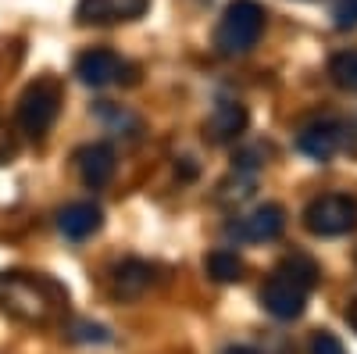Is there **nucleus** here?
<instances>
[{
	"label": "nucleus",
	"instance_id": "1",
	"mask_svg": "<svg viewBox=\"0 0 357 354\" xmlns=\"http://www.w3.org/2000/svg\"><path fill=\"white\" fill-rule=\"evenodd\" d=\"M65 304H68V290L54 283L50 276H25V272L0 276V308L18 322L47 326L65 311Z\"/></svg>",
	"mask_w": 357,
	"mask_h": 354
},
{
	"label": "nucleus",
	"instance_id": "2",
	"mask_svg": "<svg viewBox=\"0 0 357 354\" xmlns=\"http://www.w3.org/2000/svg\"><path fill=\"white\" fill-rule=\"evenodd\" d=\"M264 22H268V11L257 0H232L218 22V29H215V50L222 57L250 54L264 33Z\"/></svg>",
	"mask_w": 357,
	"mask_h": 354
},
{
	"label": "nucleus",
	"instance_id": "3",
	"mask_svg": "<svg viewBox=\"0 0 357 354\" xmlns=\"http://www.w3.org/2000/svg\"><path fill=\"white\" fill-rule=\"evenodd\" d=\"M57 115H61V82L54 75H40L36 82L25 86V94L18 97V126L33 140H43Z\"/></svg>",
	"mask_w": 357,
	"mask_h": 354
},
{
	"label": "nucleus",
	"instance_id": "4",
	"mask_svg": "<svg viewBox=\"0 0 357 354\" xmlns=\"http://www.w3.org/2000/svg\"><path fill=\"white\" fill-rule=\"evenodd\" d=\"M304 226L314 236H343L357 229V200L347 193H325L307 204Z\"/></svg>",
	"mask_w": 357,
	"mask_h": 354
},
{
	"label": "nucleus",
	"instance_id": "5",
	"mask_svg": "<svg viewBox=\"0 0 357 354\" xmlns=\"http://www.w3.org/2000/svg\"><path fill=\"white\" fill-rule=\"evenodd\" d=\"M307 293H311V290H307L304 283H296L289 272L275 269L272 279L261 286V304H264L268 315H275V318L289 322V318H301V315H304V308H307Z\"/></svg>",
	"mask_w": 357,
	"mask_h": 354
},
{
	"label": "nucleus",
	"instance_id": "6",
	"mask_svg": "<svg viewBox=\"0 0 357 354\" xmlns=\"http://www.w3.org/2000/svg\"><path fill=\"white\" fill-rule=\"evenodd\" d=\"M151 0H79L75 22L79 25H118V22H136L146 15Z\"/></svg>",
	"mask_w": 357,
	"mask_h": 354
},
{
	"label": "nucleus",
	"instance_id": "7",
	"mask_svg": "<svg viewBox=\"0 0 357 354\" xmlns=\"http://www.w3.org/2000/svg\"><path fill=\"white\" fill-rule=\"evenodd\" d=\"M126 68H129V65H126L114 50H107V47L86 50V54H79V61H75L79 82H82V86H93V90H104V86L118 82V79L126 75Z\"/></svg>",
	"mask_w": 357,
	"mask_h": 354
},
{
	"label": "nucleus",
	"instance_id": "8",
	"mask_svg": "<svg viewBox=\"0 0 357 354\" xmlns=\"http://www.w3.org/2000/svg\"><path fill=\"white\" fill-rule=\"evenodd\" d=\"M286 229V212L282 204H257L250 215H243L240 222L232 226L236 236H243L250 244H268V240H279Z\"/></svg>",
	"mask_w": 357,
	"mask_h": 354
},
{
	"label": "nucleus",
	"instance_id": "9",
	"mask_svg": "<svg viewBox=\"0 0 357 354\" xmlns=\"http://www.w3.org/2000/svg\"><path fill=\"white\" fill-rule=\"evenodd\" d=\"M250 122V115L243 104H236V101H218L211 108V115H207V122H204V136L207 143H232V140H240L243 129Z\"/></svg>",
	"mask_w": 357,
	"mask_h": 354
},
{
	"label": "nucleus",
	"instance_id": "10",
	"mask_svg": "<svg viewBox=\"0 0 357 354\" xmlns=\"http://www.w3.org/2000/svg\"><path fill=\"white\" fill-rule=\"evenodd\" d=\"M75 168H79L86 186H93V190L107 186L114 179V168H118L111 143H86V147H79L75 151Z\"/></svg>",
	"mask_w": 357,
	"mask_h": 354
},
{
	"label": "nucleus",
	"instance_id": "11",
	"mask_svg": "<svg viewBox=\"0 0 357 354\" xmlns=\"http://www.w3.org/2000/svg\"><path fill=\"white\" fill-rule=\"evenodd\" d=\"M154 286V265L151 261H139V258H129L122 265H114V272H111V290H114V297H122V301H136L143 297L146 290Z\"/></svg>",
	"mask_w": 357,
	"mask_h": 354
},
{
	"label": "nucleus",
	"instance_id": "12",
	"mask_svg": "<svg viewBox=\"0 0 357 354\" xmlns=\"http://www.w3.org/2000/svg\"><path fill=\"white\" fill-rule=\"evenodd\" d=\"M100 226H104V212L93 200H75V204H65V208L57 212V229H61L68 240H86V236H93Z\"/></svg>",
	"mask_w": 357,
	"mask_h": 354
},
{
	"label": "nucleus",
	"instance_id": "13",
	"mask_svg": "<svg viewBox=\"0 0 357 354\" xmlns=\"http://www.w3.org/2000/svg\"><path fill=\"white\" fill-rule=\"evenodd\" d=\"M340 122H329V118H321V122H311L301 136H296V147L314 158V161H329L336 154V147H340Z\"/></svg>",
	"mask_w": 357,
	"mask_h": 354
},
{
	"label": "nucleus",
	"instance_id": "14",
	"mask_svg": "<svg viewBox=\"0 0 357 354\" xmlns=\"http://www.w3.org/2000/svg\"><path fill=\"white\" fill-rule=\"evenodd\" d=\"M204 269H207V276H211L215 283H240V279H243V272H247V265H243V258L236 254V251L218 247V251L207 254Z\"/></svg>",
	"mask_w": 357,
	"mask_h": 354
},
{
	"label": "nucleus",
	"instance_id": "15",
	"mask_svg": "<svg viewBox=\"0 0 357 354\" xmlns=\"http://www.w3.org/2000/svg\"><path fill=\"white\" fill-rule=\"evenodd\" d=\"M329 75H333V82L340 86V90L357 94V50H340V54H333Z\"/></svg>",
	"mask_w": 357,
	"mask_h": 354
},
{
	"label": "nucleus",
	"instance_id": "16",
	"mask_svg": "<svg viewBox=\"0 0 357 354\" xmlns=\"http://www.w3.org/2000/svg\"><path fill=\"white\" fill-rule=\"evenodd\" d=\"M68 340H75V344H107L111 333L104 326H97V322H72Z\"/></svg>",
	"mask_w": 357,
	"mask_h": 354
},
{
	"label": "nucleus",
	"instance_id": "17",
	"mask_svg": "<svg viewBox=\"0 0 357 354\" xmlns=\"http://www.w3.org/2000/svg\"><path fill=\"white\" fill-rule=\"evenodd\" d=\"M311 354H347V347L340 344V337H336V333L321 330V333H314V337H311Z\"/></svg>",
	"mask_w": 357,
	"mask_h": 354
},
{
	"label": "nucleus",
	"instance_id": "18",
	"mask_svg": "<svg viewBox=\"0 0 357 354\" xmlns=\"http://www.w3.org/2000/svg\"><path fill=\"white\" fill-rule=\"evenodd\" d=\"M333 22H336V29H354L357 25V0H336Z\"/></svg>",
	"mask_w": 357,
	"mask_h": 354
},
{
	"label": "nucleus",
	"instance_id": "19",
	"mask_svg": "<svg viewBox=\"0 0 357 354\" xmlns=\"http://www.w3.org/2000/svg\"><path fill=\"white\" fill-rule=\"evenodd\" d=\"M225 354H261V351H254V347H229Z\"/></svg>",
	"mask_w": 357,
	"mask_h": 354
},
{
	"label": "nucleus",
	"instance_id": "20",
	"mask_svg": "<svg viewBox=\"0 0 357 354\" xmlns=\"http://www.w3.org/2000/svg\"><path fill=\"white\" fill-rule=\"evenodd\" d=\"M347 318H350V326H354V333H357V301L350 304V311H347Z\"/></svg>",
	"mask_w": 357,
	"mask_h": 354
},
{
	"label": "nucleus",
	"instance_id": "21",
	"mask_svg": "<svg viewBox=\"0 0 357 354\" xmlns=\"http://www.w3.org/2000/svg\"><path fill=\"white\" fill-rule=\"evenodd\" d=\"M4 151H11V147H4V140H0V154H4Z\"/></svg>",
	"mask_w": 357,
	"mask_h": 354
}]
</instances>
